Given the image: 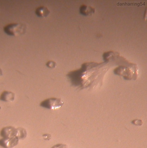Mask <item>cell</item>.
<instances>
[{
  "label": "cell",
  "instance_id": "30bf717a",
  "mask_svg": "<svg viewBox=\"0 0 147 148\" xmlns=\"http://www.w3.org/2000/svg\"><path fill=\"white\" fill-rule=\"evenodd\" d=\"M42 137L44 140H49L51 139V136L50 134H45L43 135Z\"/></svg>",
  "mask_w": 147,
  "mask_h": 148
},
{
  "label": "cell",
  "instance_id": "9c48e42d",
  "mask_svg": "<svg viewBox=\"0 0 147 148\" xmlns=\"http://www.w3.org/2000/svg\"><path fill=\"white\" fill-rule=\"evenodd\" d=\"M51 148H68V146L65 144H58L55 145Z\"/></svg>",
  "mask_w": 147,
  "mask_h": 148
},
{
  "label": "cell",
  "instance_id": "5b68a950",
  "mask_svg": "<svg viewBox=\"0 0 147 148\" xmlns=\"http://www.w3.org/2000/svg\"><path fill=\"white\" fill-rule=\"evenodd\" d=\"M14 98V93L10 91H4L2 93L0 96V100L5 101H12Z\"/></svg>",
  "mask_w": 147,
  "mask_h": 148
},
{
  "label": "cell",
  "instance_id": "52a82bcc",
  "mask_svg": "<svg viewBox=\"0 0 147 148\" xmlns=\"http://www.w3.org/2000/svg\"><path fill=\"white\" fill-rule=\"evenodd\" d=\"M93 10L91 8L84 5L81 6L80 9V13L84 15H88L91 14Z\"/></svg>",
  "mask_w": 147,
  "mask_h": 148
},
{
  "label": "cell",
  "instance_id": "7a4b0ae2",
  "mask_svg": "<svg viewBox=\"0 0 147 148\" xmlns=\"http://www.w3.org/2000/svg\"><path fill=\"white\" fill-rule=\"evenodd\" d=\"M63 102L61 99L52 98L46 99L40 103V106L44 108L55 110L59 108L62 106Z\"/></svg>",
  "mask_w": 147,
  "mask_h": 148
},
{
  "label": "cell",
  "instance_id": "7c38bea8",
  "mask_svg": "<svg viewBox=\"0 0 147 148\" xmlns=\"http://www.w3.org/2000/svg\"><path fill=\"white\" fill-rule=\"evenodd\" d=\"M1 110V107L0 106V110Z\"/></svg>",
  "mask_w": 147,
  "mask_h": 148
},
{
  "label": "cell",
  "instance_id": "277c9868",
  "mask_svg": "<svg viewBox=\"0 0 147 148\" xmlns=\"http://www.w3.org/2000/svg\"><path fill=\"white\" fill-rule=\"evenodd\" d=\"M17 130L12 127L3 128L1 131V135L4 138L17 137Z\"/></svg>",
  "mask_w": 147,
  "mask_h": 148
},
{
  "label": "cell",
  "instance_id": "8992f818",
  "mask_svg": "<svg viewBox=\"0 0 147 148\" xmlns=\"http://www.w3.org/2000/svg\"><path fill=\"white\" fill-rule=\"evenodd\" d=\"M35 12L36 14L39 16L45 17L49 14L50 12L46 7L41 6L38 8Z\"/></svg>",
  "mask_w": 147,
  "mask_h": 148
},
{
  "label": "cell",
  "instance_id": "8fae6325",
  "mask_svg": "<svg viewBox=\"0 0 147 148\" xmlns=\"http://www.w3.org/2000/svg\"><path fill=\"white\" fill-rule=\"evenodd\" d=\"M46 65L49 67L52 68L55 67L56 66V64L53 61H50L47 63Z\"/></svg>",
  "mask_w": 147,
  "mask_h": 148
},
{
  "label": "cell",
  "instance_id": "6da1fadb",
  "mask_svg": "<svg viewBox=\"0 0 147 148\" xmlns=\"http://www.w3.org/2000/svg\"><path fill=\"white\" fill-rule=\"evenodd\" d=\"M26 26L21 23H12L8 25L3 29L4 32L11 36H18L23 34L26 30Z\"/></svg>",
  "mask_w": 147,
  "mask_h": 148
},
{
  "label": "cell",
  "instance_id": "3957f363",
  "mask_svg": "<svg viewBox=\"0 0 147 148\" xmlns=\"http://www.w3.org/2000/svg\"><path fill=\"white\" fill-rule=\"evenodd\" d=\"M18 140L17 137L3 138L0 140V145L5 148H11L17 145Z\"/></svg>",
  "mask_w": 147,
  "mask_h": 148
},
{
  "label": "cell",
  "instance_id": "ba28073f",
  "mask_svg": "<svg viewBox=\"0 0 147 148\" xmlns=\"http://www.w3.org/2000/svg\"><path fill=\"white\" fill-rule=\"evenodd\" d=\"M17 130V137L18 139H22L25 138L26 136V130L23 128H20Z\"/></svg>",
  "mask_w": 147,
  "mask_h": 148
}]
</instances>
